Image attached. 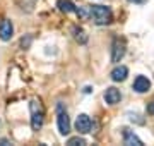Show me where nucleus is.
I'll list each match as a JSON object with an SVG mask.
<instances>
[{
  "mask_svg": "<svg viewBox=\"0 0 154 146\" xmlns=\"http://www.w3.org/2000/svg\"><path fill=\"white\" fill-rule=\"evenodd\" d=\"M91 91H93V88H91V86H86V88H84V93H91Z\"/></svg>",
  "mask_w": 154,
  "mask_h": 146,
  "instance_id": "20",
  "label": "nucleus"
},
{
  "mask_svg": "<svg viewBox=\"0 0 154 146\" xmlns=\"http://www.w3.org/2000/svg\"><path fill=\"white\" fill-rule=\"evenodd\" d=\"M127 76H128V69L125 65H116L113 71H111L110 78L111 81H115V83H122V81H125Z\"/></svg>",
  "mask_w": 154,
  "mask_h": 146,
  "instance_id": "10",
  "label": "nucleus"
},
{
  "mask_svg": "<svg viewBox=\"0 0 154 146\" xmlns=\"http://www.w3.org/2000/svg\"><path fill=\"white\" fill-rule=\"evenodd\" d=\"M29 112H31V129L39 131L45 122V108L39 100L29 101Z\"/></svg>",
  "mask_w": 154,
  "mask_h": 146,
  "instance_id": "2",
  "label": "nucleus"
},
{
  "mask_svg": "<svg viewBox=\"0 0 154 146\" xmlns=\"http://www.w3.org/2000/svg\"><path fill=\"white\" fill-rule=\"evenodd\" d=\"M29 45H31V36H28L26 40H24V38L21 40V46H22V48H28Z\"/></svg>",
  "mask_w": 154,
  "mask_h": 146,
  "instance_id": "17",
  "label": "nucleus"
},
{
  "mask_svg": "<svg viewBox=\"0 0 154 146\" xmlns=\"http://www.w3.org/2000/svg\"><path fill=\"white\" fill-rule=\"evenodd\" d=\"M14 34V26H12L11 19H4L0 23V40L2 41H9Z\"/></svg>",
  "mask_w": 154,
  "mask_h": 146,
  "instance_id": "8",
  "label": "nucleus"
},
{
  "mask_svg": "<svg viewBox=\"0 0 154 146\" xmlns=\"http://www.w3.org/2000/svg\"><path fill=\"white\" fill-rule=\"evenodd\" d=\"M120 100H122L120 90H116L115 86L106 88V91H105V101L108 103V105H116V103H120Z\"/></svg>",
  "mask_w": 154,
  "mask_h": 146,
  "instance_id": "9",
  "label": "nucleus"
},
{
  "mask_svg": "<svg viewBox=\"0 0 154 146\" xmlns=\"http://www.w3.org/2000/svg\"><path fill=\"white\" fill-rule=\"evenodd\" d=\"M72 36H74V40H75L77 43H81V45H86V43H88V34H86V31H84L81 26H74V28H72Z\"/></svg>",
  "mask_w": 154,
  "mask_h": 146,
  "instance_id": "11",
  "label": "nucleus"
},
{
  "mask_svg": "<svg viewBox=\"0 0 154 146\" xmlns=\"http://www.w3.org/2000/svg\"><path fill=\"white\" fill-rule=\"evenodd\" d=\"M57 7L60 12H65V14H70L75 11V4L72 0H57Z\"/></svg>",
  "mask_w": 154,
  "mask_h": 146,
  "instance_id": "12",
  "label": "nucleus"
},
{
  "mask_svg": "<svg viewBox=\"0 0 154 146\" xmlns=\"http://www.w3.org/2000/svg\"><path fill=\"white\" fill-rule=\"evenodd\" d=\"M122 134H123V144L127 146H142V141L134 131L127 129V127H122Z\"/></svg>",
  "mask_w": 154,
  "mask_h": 146,
  "instance_id": "6",
  "label": "nucleus"
},
{
  "mask_svg": "<svg viewBox=\"0 0 154 146\" xmlns=\"http://www.w3.org/2000/svg\"><path fill=\"white\" fill-rule=\"evenodd\" d=\"M67 144L69 146H84L86 144V139H84V138H79V136H75V138H70V139L67 141Z\"/></svg>",
  "mask_w": 154,
  "mask_h": 146,
  "instance_id": "16",
  "label": "nucleus"
},
{
  "mask_svg": "<svg viewBox=\"0 0 154 146\" xmlns=\"http://www.w3.org/2000/svg\"><path fill=\"white\" fill-rule=\"evenodd\" d=\"M17 4H19V9H21L22 12L29 14V12L34 11V7H36V4H38V0H19Z\"/></svg>",
  "mask_w": 154,
  "mask_h": 146,
  "instance_id": "13",
  "label": "nucleus"
},
{
  "mask_svg": "<svg viewBox=\"0 0 154 146\" xmlns=\"http://www.w3.org/2000/svg\"><path fill=\"white\" fill-rule=\"evenodd\" d=\"M0 144H2V146H7V144H11V141L4 138V139H0Z\"/></svg>",
  "mask_w": 154,
  "mask_h": 146,
  "instance_id": "19",
  "label": "nucleus"
},
{
  "mask_svg": "<svg viewBox=\"0 0 154 146\" xmlns=\"http://www.w3.org/2000/svg\"><path fill=\"white\" fill-rule=\"evenodd\" d=\"M132 90L135 93H147L151 90V81H149L146 76H137L134 79V84H132Z\"/></svg>",
  "mask_w": 154,
  "mask_h": 146,
  "instance_id": "7",
  "label": "nucleus"
},
{
  "mask_svg": "<svg viewBox=\"0 0 154 146\" xmlns=\"http://www.w3.org/2000/svg\"><path fill=\"white\" fill-rule=\"evenodd\" d=\"M77 14V17L79 19H84V17H89V7L88 5H75V11H74Z\"/></svg>",
  "mask_w": 154,
  "mask_h": 146,
  "instance_id": "14",
  "label": "nucleus"
},
{
  "mask_svg": "<svg viewBox=\"0 0 154 146\" xmlns=\"http://www.w3.org/2000/svg\"><path fill=\"white\" fill-rule=\"evenodd\" d=\"M149 112H151V113H154V105H151V107H149Z\"/></svg>",
  "mask_w": 154,
  "mask_h": 146,
  "instance_id": "21",
  "label": "nucleus"
},
{
  "mask_svg": "<svg viewBox=\"0 0 154 146\" xmlns=\"http://www.w3.org/2000/svg\"><path fill=\"white\" fill-rule=\"evenodd\" d=\"M128 2H130V4H137V5H144L147 0H128Z\"/></svg>",
  "mask_w": 154,
  "mask_h": 146,
  "instance_id": "18",
  "label": "nucleus"
},
{
  "mask_svg": "<svg viewBox=\"0 0 154 146\" xmlns=\"http://www.w3.org/2000/svg\"><path fill=\"white\" fill-rule=\"evenodd\" d=\"M57 125H58V132L62 136H67L70 132V119H69L67 108L63 107L62 101L57 103Z\"/></svg>",
  "mask_w": 154,
  "mask_h": 146,
  "instance_id": "3",
  "label": "nucleus"
},
{
  "mask_svg": "<svg viewBox=\"0 0 154 146\" xmlns=\"http://www.w3.org/2000/svg\"><path fill=\"white\" fill-rule=\"evenodd\" d=\"M127 115H128V119H130V120H132V122H135V124H139V125H142L144 122H146V120H144V117L142 115H140V113H137V112H128L127 113Z\"/></svg>",
  "mask_w": 154,
  "mask_h": 146,
  "instance_id": "15",
  "label": "nucleus"
},
{
  "mask_svg": "<svg viewBox=\"0 0 154 146\" xmlns=\"http://www.w3.org/2000/svg\"><path fill=\"white\" fill-rule=\"evenodd\" d=\"M91 127H93V120H91L89 115L81 113L75 119V131L79 134H88V132H91Z\"/></svg>",
  "mask_w": 154,
  "mask_h": 146,
  "instance_id": "5",
  "label": "nucleus"
},
{
  "mask_svg": "<svg viewBox=\"0 0 154 146\" xmlns=\"http://www.w3.org/2000/svg\"><path fill=\"white\" fill-rule=\"evenodd\" d=\"M125 52H127V41L125 38H120L116 36L111 43V62L113 64H118V62L125 57Z\"/></svg>",
  "mask_w": 154,
  "mask_h": 146,
  "instance_id": "4",
  "label": "nucleus"
},
{
  "mask_svg": "<svg viewBox=\"0 0 154 146\" xmlns=\"http://www.w3.org/2000/svg\"><path fill=\"white\" fill-rule=\"evenodd\" d=\"M89 17L94 21L98 26H106L113 19V12L108 5H93L89 7Z\"/></svg>",
  "mask_w": 154,
  "mask_h": 146,
  "instance_id": "1",
  "label": "nucleus"
}]
</instances>
